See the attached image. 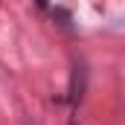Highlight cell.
Listing matches in <instances>:
<instances>
[{
	"instance_id": "cell-1",
	"label": "cell",
	"mask_w": 125,
	"mask_h": 125,
	"mask_svg": "<svg viewBox=\"0 0 125 125\" xmlns=\"http://www.w3.org/2000/svg\"><path fill=\"white\" fill-rule=\"evenodd\" d=\"M84 90H87V64L82 58L73 61V73H70V93H67V102L70 105H79L84 99Z\"/></svg>"
},
{
	"instance_id": "cell-2",
	"label": "cell",
	"mask_w": 125,
	"mask_h": 125,
	"mask_svg": "<svg viewBox=\"0 0 125 125\" xmlns=\"http://www.w3.org/2000/svg\"><path fill=\"white\" fill-rule=\"evenodd\" d=\"M23 125H38V122H32V119H26V122H23Z\"/></svg>"
}]
</instances>
